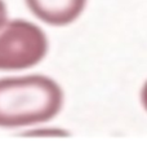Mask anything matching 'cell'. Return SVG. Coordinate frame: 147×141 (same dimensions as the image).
Masks as SVG:
<instances>
[{
    "mask_svg": "<svg viewBox=\"0 0 147 141\" xmlns=\"http://www.w3.org/2000/svg\"><path fill=\"white\" fill-rule=\"evenodd\" d=\"M88 0H26L28 9L40 21L52 26H66L84 12Z\"/></svg>",
    "mask_w": 147,
    "mask_h": 141,
    "instance_id": "3957f363",
    "label": "cell"
},
{
    "mask_svg": "<svg viewBox=\"0 0 147 141\" xmlns=\"http://www.w3.org/2000/svg\"><path fill=\"white\" fill-rule=\"evenodd\" d=\"M7 16H8V10L5 7V3L3 0H0V26L7 21Z\"/></svg>",
    "mask_w": 147,
    "mask_h": 141,
    "instance_id": "277c9868",
    "label": "cell"
},
{
    "mask_svg": "<svg viewBox=\"0 0 147 141\" xmlns=\"http://www.w3.org/2000/svg\"><path fill=\"white\" fill-rule=\"evenodd\" d=\"M141 102H142V106L145 108V110L147 111V80L143 84L142 91H141Z\"/></svg>",
    "mask_w": 147,
    "mask_h": 141,
    "instance_id": "5b68a950",
    "label": "cell"
},
{
    "mask_svg": "<svg viewBox=\"0 0 147 141\" xmlns=\"http://www.w3.org/2000/svg\"><path fill=\"white\" fill-rule=\"evenodd\" d=\"M63 91L45 75H25L0 79V127L18 128L44 123L58 115Z\"/></svg>",
    "mask_w": 147,
    "mask_h": 141,
    "instance_id": "6da1fadb",
    "label": "cell"
},
{
    "mask_svg": "<svg viewBox=\"0 0 147 141\" xmlns=\"http://www.w3.org/2000/svg\"><path fill=\"white\" fill-rule=\"evenodd\" d=\"M48 38L34 22L5 21L0 26V70L17 71L34 67L48 53Z\"/></svg>",
    "mask_w": 147,
    "mask_h": 141,
    "instance_id": "7a4b0ae2",
    "label": "cell"
}]
</instances>
